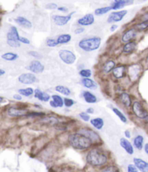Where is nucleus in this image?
<instances>
[{"label": "nucleus", "mask_w": 148, "mask_h": 172, "mask_svg": "<svg viewBox=\"0 0 148 172\" xmlns=\"http://www.w3.org/2000/svg\"><path fill=\"white\" fill-rule=\"evenodd\" d=\"M132 2H133L132 1H126V0H117V1H114V2L112 3V10H118V9L127 5V4H132Z\"/></svg>", "instance_id": "nucleus-20"}, {"label": "nucleus", "mask_w": 148, "mask_h": 172, "mask_svg": "<svg viewBox=\"0 0 148 172\" xmlns=\"http://www.w3.org/2000/svg\"><path fill=\"white\" fill-rule=\"evenodd\" d=\"M59 56L61 60L68 65H72L76 61L75 54L72 52L67 49H61L59 52Z\"/></svg>", "instance_id": "nucleus-4"}, {"label": "nucleus", "mask_w": 148, "mask_h": 172, "mask_svg": "<svg viewBox=\"0 0 148 172\" xmlns=\"http://www.w3.org/2000/svg\"><path fill=\"white\" fill-rule=\"evenodd\" d=\"M19 57V55L14 52H7L1 54V58L7 61H15Z\"/></svg>", "instance_id": "nucleus-24"}, {"label": "nucleus", "mask_w": 148, "mask_h": 172, "mask_svg": "<svg viewBox=\"0 0 148 172\" xmlns=\"http://www.w3.org/2000/svg\"><path fill=\"white\" fill-rule=\"evenodd\" d=\"M120 99H121V102H122L126 107H130L131 105H132L131 98L127 93L121 94V95H120Z\"/></svg>", "instance_id": "nucleus-26"}, {"label": "nucleus", "mask_w": 148, "mask_h": 172, "mask_svg": "<svg viewBox=\"0 0 148 172\" xmlns=\"http://www.w3.org/2000/svg\"><path fill=\"white\" fill-rule=\"evenodd\" d=\"M143 142H144V137L142 135H137L134 139V145L137 150H142L143 148Z\"/></svg>", "instance_id": "nucleus-25"}, {"label": "nucleus", "mask_w": 148, "mask_h": 172, "mask_svg": "<svg viewBox=\"0 0 148 172\" xmlns=\"http://www.w3.org/2000/svg\"><path fill=\"white\" fill-rule=\"evenodd\" d=\"M27 110L25 109L17 108L11 107L7 110V113L11 117H20L27 115Z\"/></svg>", "instance_id": "nucleus-11"}, {"label": "nucleus", "mask_w": 148, "mask_h": 172, "mask_svg": "<svg viewBox=\"0 0 148 172\" xmlns=\"http://www.w3.org/2000/svg\"><path fill=\"white\" fill-rule=\"evenodd\" d=\"M101 39L100 37H90L83 39L79 41L78 46L82 50L85 52H92L98 49L101 46Z\"/></svg>", "instance_id": "nucleus-3"}, {"label": "nucleus", "mask_w": 148, "mask_h": 172, "mask_svg": "<svg viewBox=\"0 0 148 172\" xmlns=\"http://www.w3.org/2000/svg\"><path fill=\"white\" fill-rule=\"evenodd\" d=\"M102 172H119L118 169L115 166H108Z\"/></svg>", "instance_id": "nucleus-41"}, {"label": "nucleus", "mask_w": 148, "mask_h": 172, "mask_svg": "<svg viewBox=\"0 0 148 172\" xmlns=\"http://www.w3.org/2000/svg\"><path fill=\"white\" fill-rule=\"evenodd\" d=\"M44 114L42 113H31L28 114V116L29 117H34V116H41V115H43Z\"/></svg>", "instance_id": "nucleus-46"}, {"label": "nucleus", "mask_w": 148, "mask_h": 172, "mask_svg": "<svg viewBox=\"0 0 148 172\" xmlns=\"http://www.w3.org/2000/svg\"><path fill=\"white\" fill-rule=\"evenodd\" d=\"M118 28V26L117 25H112L111 26H110V31H116V29Z\"/></svg>", "instance_id": "nucleus-51"}, {"label": "nucleus", "mask_w": 148, "mask_h": 172, "mask_svg": "<svg viewBox=\"0 0 148 172\" xmlns=\"http://www.w3.org/2000/svg\"><path fill=\"white\" fill-rule=\"evenodd\" d=\"M55 90L57 92H59V93L62 94L64 95H66V96H69V95L71 94V91L68 87H64V86H62V85H59L57 86L55 88Z\"/></svg>", "instance_id": "nucleus-29"}, {"label": "nucleus", "mask_w": 148, "mask_h": 172, "mask_svg": "<svg viewBox=\"0 0 148 172\" xmlns=\"http://www.w3.org/2000/svg\"><path fill=\"white\" fill-rule=\"evenodd\" d=\"M13 98L16 100H22V96L21 95H15L13 96Z\"/></svg>", "instance_id": "nucleus-48"}, {"label": "nucleus", "mask_w": 148, "mask_h": 172, "mask_svg": "<svg viewBox=\"0 0 148 172\" xmlns=\"http://www.w3.org/2000/svg\"><path fill=\"white\" fill-rule=\"evenodd\" d=\"M71 39L72 37L69 34H62V35L59 36L57 41L59 44H67L69 42Z\"/></svg>", "instance_id": "nucleus-27"}, {"label": "nucleus", "mask_w": 148, "mask_h": 172, "mask_svg": "<svg viewBox=\"0 0 148 172\" xmlns=\"http://www.w3.org/2000/svg\"><path fill=\"white\" fill-rule=\"evenodd\" d=\"M144 151H145V153H147V154H148V143H147L144 145Z\"/></svg>", "instance_id": "nucleus-53"}, {"label": "nucleus", "mask_w": 148, "mask_h": 172, "mask_svg": "<svg viewBox=\"0 0 148 172\" xmlns=\"http://www.w3.org/2000/svg\"><path fill=\"white\" fill-rule=\"evenodd\" d=\"M132 110H133L134 113L136 115V116H137L140 118L144 119L145 117L148 115L146 110L143 108L141 103L139 102H134L133 106H132Z\"/></svg>", "instance_id": "nucleus-6"}, {"label": "nucleus", "mask_w": 148, "mask_h": 172, "mask_svg": "<svg viewBox=\"0 0 148 172\" xmlns=\"http://www.w3.org/2000/svg\"><path fill=\"white\" fill-rule=\"evenodd\" d=\"M82 96H83L85 101L88 103H90V104L96 103L98 101L97 97L93 93L88 91H84L82 92Z\"/></svg>", "instance_id": "nucleus-19"}, {"label": "nucleus", "mask_w": 148, "mask_h": 172, "mask_svg": "<svg viewBox=\"0 0 148 172\" xmlns=\"http://www.w3.org/2000/svg\"><path fill=\"white\" fill-rule=\"evenodd\" d=\"M148 27V20H144L142 23H139V24L137 25V28L140 30H144Z\"/></svg>", "instance_id": "nucleus-38"}, {"label": "nucleus", "mask_w": 148, "mask_h": 172, "mask_svg": "<svg viewBox=\"0 0 148 172\" xmlns=\"http://www.w3.org/2000/svg\"><path fill=\"white\" fill-rule=\"evenodd\" d=\"M90 123L96 129H98V130L102 129L104 126V121L101 118H93V119L90 120Z\"/></svg>", "instance_id": "nucleus-23"}, {"label": "nucleus", "mask_w": 148, "mask_h": 172, "mask_svg": "<svg viewBox=\"0 0 148 172\" xmlns=\"http://www.w3.org/2000/svg\"><path fill=\"white\" fill-rule=\"evenodd\" d=\"M144 120H145L146 122H147V123H148V115H147V116L145 117V118H144Z\"/></svg>", "instance_id": "nucleus-55"}, {"label": "nucleus", "mask_w": 148, "mask_h": 172, "mask_svg": "<svg viewBox=\"0 0 148 172\" xmlns=\"http://www.w3.org/2000/svg\"><path fill=\"white\" fill-rule=\"evenodd\" d=\"M52 100L50 101V105L53 108H62L64 105V100L60 96L57 95H54L51 96Z\"/></svg>", "instance_id": "nucleus-13"}, {"label": "nucleus", "mask_w": 148, "mask_h": 172, "mask_svg": "<svg viewBox=\"0 0 148 172\" xmlns=\"http://www.w3.org/2000/svg\"><path fill=\"white\" fill-rule=\"evenodd\" d=\"M15 20L18 24L23 26V27L26 28V29H30V28L32 27V23H31L29 20H28L27 18H24V17L19 16Z\"/></svg>", "instance_id": "nucleus-17"}, {"label": "nucleus", "mask_w": 148, "mask_h": 172, "mask_svg": "<svg viewBox=\"0 0 148 172\" xmlns=\"http://www.w3.org/2000/svg\"><path fill=\"white\" fill-rule=\"evenodd\" d=\"M110 10H112L111 6L110 7H101V8H98L95 10V15H102L108 12Z\"/></svg>", "instance_id": "nucleus-32"}, {"label": "nucleus", "mask_w": 148, "mask_h": 172, "mask_svg": "<svg viewBox=\"0 0 148 172\" xmlns=\"http://www.w3.org/2000/svg\"><path fill=\"white\" fill-rule=\"evenodd\" d=\"M124 134H125L126 137H127V138H130L131 137V134H130V132H129V131H128V130L125 131Z\"/></svg>", "instance_id": "nucleus-52"}, {"label": "nucleus", "mask_w": 148, "mask_h": 172, "mask_svg": "<svg viewBox=\"0 0 148 172\" xmlns=\"http://www.w3.org/2000/svg\"><path fill=\"white\" fill-rule=\"evenodd\" d=\"M74 13H75L74 12H71V13L67 15H53L52 16V19L54 20V22L55 23L56 25L59 26H62L66 25L68 22L71 20L72 16L74 15Z\"/></svg>", "instance_id": "nucleus-5"}, {"label": "nucleus", "mask_w": 148, "mask_h": 172, "mask_svg": "<svg viewBox=\"0 0 148 172\" xmlns=\"http://www.w3.org/2000/svg\"><path fill=\"white\" fill-rule=\"evenodd\" d=\"M113 113H114L115 114H116V115H117L118 118H119V119L121 120V121L124 122V123H127V118H126V116L124 115V114L122 113L120 111V110H118V108H113Z\"/></svg>", "instance_id": "nucleus-33"}, {"label": "nucleus", "mask_w": 148, "mask_h": 172, "mask_svg": "<svg viewBox=\"0 0 148 172\" xmlns=\"http://www.w3.org/2000/svg\"><path fill=\"white\" fill-rule=\"evenodd\" d=\"M84 31H85V29H84V28H78V29H77L74 31V34H81V33H83Z\"/></svg>", "instance_id": "nucleus-47"}, {"label": "nucleus", "mask_w": 148, "mask_h": 172, "mask_svg": "<svg viewBox=\"0 0 148 172\" xmlns=\"http://www.w3.org/2000/svg\"><path fill=\"white\" fill-rule=\"evenodd\" d=\"M46 9H49V10H55V9H58V6L55 3H49L46 5Z\"/></svg>", "instance_id": "nucleus-44"}, {"label": "nucleus", "mask_w": 148, "mask_h": 172, "mask_svg": "<svg viewBox=\"0 0 148 172\" xmlns=\"http://www.w3.org/2000/svg\"><path fill=\"white\" fill-rule=\"evenodd\" d=\"M86 160L93 166H101L107 162L108 158L103 151L95 148L89 151L86 156Z\"/></svg>", "instance_id": "nucleus-2"}, {"label": "nucleus", "mask_w": 148, "mask_h": 172, "mask_svg": "<svg viewBox=\"0 0 148 172\" xmlns=\"http://www.w3.org/2000/svg\"><path fill=\"white\" fill-rule=\"evenodd\" d=\"M95 21V18L94 15L91 13L87 14V15H84L82 18H79L77 20V23L79 25L82 26H90V25L93 24Z\"/></svg>", "instance_id": "nucleus-10"}, {"label": "nucleus", "mask_w": 148, "mask_h": 172, "mask_svg": "<svg viewBox=\"0 0 148 172\" xmlns=\"http://www.w3.org/2000/svg\"><path fill=\"white\" fill-rule=\"evenodd\" d=\"M36 77L33 73H23L18 77V81L24 84H32L36 81Z\"/></svg>", "instance_id": "nucleus-9"}, {"label": "nucleus", "mask_w": 148, "mask_h": 172, "mask_svg": "<svg viewBox=\"0 0 148 172\" xmlns=\"http://www.w3.org/2000/svg\"><path fill=\"white\" fill-rule=\"evenodd\" d=\"M7 44L12 47L18 48L20 47V42L17 40H7Z\"/></svg>", "instance_id": "nucleus-36"}, {"label": "nucleus", "mask_w": 148, "mask_h": 172, "mask_svg": "<svg viewBox=\"0 0 148 172\" xmlns=\"http://www.w3.org/2000/svg\"><path fill=\"white\" fill-rule=\"evenodd\" d=\"M10 32L14 36V37H15V38L17 40L20 41V37L19 35V33H18V29H17V28L15 27V26H12V27L10 28Z\"/></svg>", "instance_id": "nucleus-35"}, {"label": "nucleus", "mask_w": 148, "mask_h": 172, "mask_svg": "<svg viewBox=\"0 0 148 172\" xmlns=\"http://www.w3.org/2000/svg\"><path fill=\"white\" fill-rule=\"evenodd\" d=\"M135 37H136V31L135 29H130V30H128L124 33V35L122 36L121 40H122L123 42H125V43L127 44L131 40L133 39Z\"/></svg>", "instance_id": "nucleus-16"}, {"label": "nucleus", "mask_w": 148, "mask_h": 172, "mask_svg": "<svg viewBox=\"0 0 148 172\" xmlns=\"http://www.w3.org/2000/svg\"><path fill=\"white\" fill-rule=\"evenodd\" d=\"M79 73L82 77H83V79H88L92 75V72L90 69H82L79 72Z\"/></svg>", "instance_id": "nucleus-34"}, {"label": "nucleus", "mask_w": 148, "mask_h": 172, "mask_svg": "<svg viewBox=\"0 0 148 172\" xmlns=\"http://www.w3.org/2000/svg\"><path fill=\"white\" fill-rule=\"evenodd\" d=\"M135 48H136V43L134 42H131L124 45V48H123V51H124V52L129 54V53L132 52L135 50Z\"/></svg>", "instance_id": "nucleus-28"}, {"label": "nucleus", "mask_w": 148, "mask_h": 172, "mask_svg": "<svg viewBox=\"0 0 148 172\" xmlns=\"http://www.w3.org/2000/svg\"><path fill=\"white\" fill-rule=\"evenodd\" d=\"M19 42H20V43L25 44H30V42L29 39H28L27 38L23 37H20Z\"/></svg>", "instance_id": "nucleus-45"}, {"label": "nucleus", "mask_w": 148, "mask_h": 172, "mask_svg": "<svg viewBox=\"0 0 148 172\" xmlns=\"http://www.w3.org/2000/svg\"><path fill=\"white\" fill-rule=\"evenodd\" d=\"M28 54L32 57H35V58H41L42 56L40 55V54L38 52L35 51H30L28 52Z\"/></svg>", "instance_id": "nucleus-43"}, {"label": "nucleus", "mask_w": 148, "mask_h": 172, "mask_svg": "<svg viewBox=\"0 0 148 172\" xmlns=\"http://www.w3.org/2000/svg\"><path fill=\"white\" fill-rule=\"evenodd\" d=\"M58 10L61 11V12H67V11H68V9L67 8V7H58Z\"/></svg>", "instance_id": "nucleus-49"}, {"label": "nucleus", "mask_w": 148, "mask_h": 172, "mask_svg": "<svg viewBox=\"0 0 148 172\" xmlns=\"http://www.w3.org/2000/svg\"><path fill=\"white\" fill-rule=\"evenodd\" d=\"M69 144L77 150H86L93 145V141L85 134L78 132L71 134L69 137Z\"/></svg>", "instance_id": "nucleus-1"}, {"label": "nucleus", "mask_w": 148, "mask_h": 172, "mask_svg": "<svg viewBox=\"0 0 148 172\" xmlns=\"http://www.w3.org/2000/svg\"><path fill=\"white\" fill-rule=\"evenodd\" d=\"M87 113H90V114H92V113H94V109L93 108H89L87 109Z\"/></svg>", "instance_id": "nucleus-50"}, {"label": "nucleus", "mask_w": 148, "mask_h": 172, "mask_svg": "<svg viewBox=\"0 0 148 172\" xmlns=\"http://www.w3.org/2000/svg\"><path fill=\"white\" fill-rule=\"evenodd\" d=\"M127 171L128 172H138V168L133 164H129L127 167Z\"/></svg>", "instance_id": "nucleus-42"}, {"label": "nucleus", "mask_w": 148, "mask_h": 172, "mask_svg": "<svg viewBox=\"0 0 148 172\" xmlns=\"http://www.w3.org/2000/svg\"><path fill=\"white\" fill-rule=\"evenodd\" d=\"M64 103L65 107L70 108L74 104V101L73 100L69 99V98H64Z\"/></svg>", "instance_id": "nucleus-39"}, {"label": "nucleus", "mask_w": 148, "mask_h": 172, "mask_svg": "<svg viewBox=\"0 0 148 172\" xmlns=\"http://www.w3.org/2000/svg\"><path fill=\"white\" fill-rule=\"evenodd\" d=\"M115 62L113 60H109L105 65H103V71L105 73H110V71H113V70L115 68Z\"/></svg>", "instance_id": "nucleus-30"}, {"label": "nucleus", "mask_w": 148, "mask_h": 172, "mask_svg": "<svg viewBox=\"0 0 148 172\" xmlns=\"http://www.w3.org/2000/svg\"><path fill=\"white\" fill-rule=\"evenodd\" d=\"M113 75L116 79H121L124 76L125 74V67L123 65L117 66L113 70Z\"/></svg>", "instance_id": "nucleus-21"}, {"label": "nucleus", "mask_w": 148, "mask_h": 172, "mask_svg": "<svg viewBox=\"0 0 148 172\" xmlns=\"http://www.w3.org/2000/svg\"><path fill=\"white\" fill-rule=\"evenodd\" d=\"M26 69L34 73H39L44 71V65L40 61L33 60L30 62L28 66L26 67Z\"/></svg>", "instance_id": "nucleus-8"}, {"label": "nucleus", "mask_w": 148, "mask_h": 172, "mask_svg": "<svg viewBox=\"0 0 148 172\" xmlns=\"http://www.w3.org/2000/svg\"><path fill=\"white\" fill-rule=\"evenodd\" d=\"M79 132L85 134V135H86L87 137H89V138L93 141V142H97L100 140L98 134L96 132H95L94 131L90 130V129H82V130H81Z\"/></svg>", "instance_id": "nucleus-14"}, {"label": "nucleus", "mask_w": 148, "mask_h": 172, "mask_svg": "<svg viewBox=\"0 0 148 172\" xmlns=\"http://www.w3.org/2000/svg\"><path fill=\"white\" fill-rule=\"evenodd\" d=\"M127 14V10H121L113 12L110 14L108 18V23H116L121 21Z\"/></svg>", "instance_id": "nucleus-7"}, {"label": "nucleus", "mask_w": 148, "mask_h": 172, "mask_svg": "<svg viewBox=\"0 0 148 172\" xmlns=\"http://www.w3.org/2000/svg\"><path fill=\"white\" fill-rule=\"evenodd\" d=\"M79 116L80 117L81 119L83 120L84 121H90V115H88V113H85V112L80 113L79 114Z\"/></svg>", "instance_id": "nucleus-40"}, {"label": "nucleus", "mask_w": 148, "mask_h": 172, "mask_svg": "<svg viewBox=\"0 0 148 172\" xmlns=\"http://www.w3.org/2000/svg\"><path fill=\"white\" fill-rule=\"evenodd\" d=\"M46 44H47L48 47H54L57 46L59 44L57 41L54 39H48L46 40Z\"/></svg>", "instance_id": "nucleus-37"}, {"label": "nucleus", "mask_w": 148, "mask_h": 172, "mask_svg": "<svg viewBox=\"0 0 148 172\" xmlns=\"http://www.w3.org/2000/svg\"><path fill=\"white\" fill-rule=\"evenodd\" d=\"M18 92L20 95H23L25 97H30L34 93V90L31 87H29V88L26 89H20L18 90Z\"/></svg>", "instance_id": "nucleus-31"}, {"label": "nucleus", "mask_w": 148, "mask_h": 172, "mask_svg": "<svg viewBox=\"0 0 148 172\" xmlns=\"http://www.w3.org/2000/svg\"><path fill=\"white\" fill-rule=\"evenodd\" d=\"M6 72L4 70H3V69H0V76H3V75Z\"/></svg>", "instance_id": "nucleus-54"}, {"label": "nucleus", "mask_w": 148, "mask_h": 172, "mask_svg": "<svg viewBox=\"0 0 148 172\" xmlns=\"http://www.w3.org/2000/svg\"><path fill=\"white\" fill-rule=\"evenodd\" d=\"M81 82H82V84L85 88L90 89V90H96V87H97L96 83L93 80H92V79H89V78H88V79H82Z\"/></svg>", "instance_id": "nucleus-22"}, {"label": "nucleus", "mask_w": 148, "mask_h": 172, "mask_svg": "<svg viewBox=\"0 0 148 172\" xmlns=\"http://www.w3.org/2000/svg\"><path fill=\"white\" fill-rule=\"evenodd\" d=\"M120 145L125 150V151L129 155L134 154V148L131 142L126 138H121L120 140Z\"/></svg>", "instance_id": "nucleus-12"}, {"label": "nucleus", "mask_w": 148, "mask_h": 172, "mask_svg": "<svg viewBox=\"0 0 148 172\" xmlns=\"http://www.w3.org/2000/svg\"><path fill=\"white\" fill-rule=\"evenodd\" d=\"M134 163H135V166L142 172L144 171L148 166V163L144 161H143L142 159L141 158H134Z\"/></svg>", "instance_id": "nucleus-18"}, {"label": "nucleus", "mask_w": 148, "mask_h": 172, "mask_svg": "<svg viewBox=\"0 0 148 172\" xmlns=\"http://www.w3.org/2000/svg\"><path fill=\"white\" fill-rule=\"evenodd\" d=\"M34 93H35L34 97H35V98H37V99L40 100L43 102H48L50 100V98H51V97H50L49 94L40 91L39 89L35 90Z\"/></svg>", "instance_id": "nucleus-15"}]
</instances>
